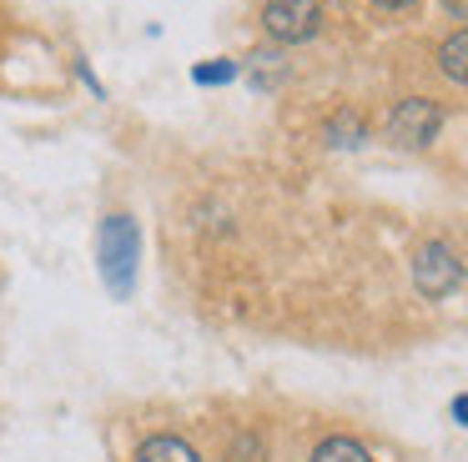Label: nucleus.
<instances>
[{"instance_id": "f257e3e1", "label": "nucleus", "mask_w": 468, "mask_h": 462, "mask_svg": "<svg viewBox=\"0 0 468 462\" xmlns=\"http://www.w3.org/2000/svg\"><path fill=\"white\" fill-rule=\"evenodd\" d=\"M438 131H443V106L428 96H408L393 106V116H388V141L403 151H423L438 141Z\"/></svg>"}, {"instance_id": "f03ea898", "label": "nucleus", "mask_w": 468, "mask_h": 462, "mask_svg": "<svg viewBox=\"0 0 468 462\" xmlns=\"http://www.w3.org/2000/svg\"><path fill=\"white\" fill-rule=\"evenodd\" d=\"M458 281H463V261L448 241H423L413 251V287L428 301H443L448 291H458Z\"/></svg>"}, {"instance_id": "7ed1b4c3", "label": "nucleus", "mask_w": 468, "mask_h": 462, "mask_svg": "<svg viewBox=\"0 0 468 462\" xmlns=\"http://www.w3.org/2000/svg\"><path fill=\"white\" fill-rule=\"evenodd\" d=\"M262 30L277 46H303V40H313L323 30V5L317 0H267Z\"/></svg>"}, {"instance_id": "20e7f679", "label": "nucleus", "mask_w": 468, "mask_h": 462, "mask_svg": "<svg viewBox=\"0 0 468 462\" xmlns=\"http://www.w3.org/2000/svg\"><path fill=\"white\" fill-rule=\"evenodd\" d=\"M101 261H106V281L116 291H132V267H136V226L132 216H112L101 231Z\"/></svg>"}, {"instance_id": "39448f33", "label": "nucleus", "mask_w": 468, "mask_h": 462, "mask_svg": "<svg viewBox=\"0 0 468 462\" xmlns=\"http://www.w3.org/2000/svg\"><path fill=\"white\" fill-rule=\"evenodd\" d=\"M136 462H202L197 457L192 442L172 437V432H162V437H146L142 447H136Z\"/></svg>"}, {"instance_id": "423d86ee", "label": "nucleus", "mask_w": 468, "mask_h": 462, "mask_svg": "<svg viewBox=\"0 0 468 462\" xmlns=\"http://www.w3.org/2000/svg\"><path fill=\"white\" fill-rule=\"evenodd\" d=\"M438 70H443L448 80H458V86H468V26L453 30V36L438 46Z\"/></svg>"}, {"instance_id": "0eeeda50", "label": "nucleus", "mask_w": 468, "mask_h": 462, "mask_svg": "<svg viewBox=\"0 0 468 462\" xmlns=\"http://www.w3.org/2000/svg\"><path fill=\"white\" fill-rule=\"evenodd\" d=\"M313 462H373V452L357 437H327V442H317Z\"/></svg>"}, {"instance_id": "6e6552de", "label": "nucleus", "mask_w": 468, "mask_h": 462, "mask_svg": "<svg viewBox=\"0 0 468 462\" xmlns=\"http://www.w3.org/2000/svg\"><path fill=\"white\" fill-rule=\"evenodd\" d=\"M363 136L367 131H363V121H357L353 110H337V116L327 121V141H333V146H357Z\"/></svg>"}, {"instance_id": "1a4fd4ad", "label": "nucleus", "mask_w": 468, "mask_h": 462, "mask_svg": "<svg viewBox=\"0 0 468 462\" xmlns=\"http://www.w3.org/2000/svg\"><path fill=\"white\" fill-rule=\"evenodd\" d=\"M232 76H237L232 60H217V66H197V80H202V86H217V80H232Z\"/></svg>"}, {"instance_id": "9d476101", "label": "nucleus", "mask_w": 468, "mask_h": 462, "mask_svg": "<svg viewBox=\"0 0 468 462\" xmlns=\"http://www.w3.org/2000/svg\"><path fill=\"white\" fill-rule=\"evenodd\" d=\"M443 5H448V16H453V20H468V0H443Z\"/></svg>"}, {"instance_id": "9b49d317", "label": "nucleus", "mask_w": 468, "mask_h": 462, "mask_svg": "<svg viewBox=\"0 0 468 462\" xmlns=\"http://www.w3.org/2000/svg\"><path fill=\"white\" fill-rule=\"evenodd\" d=\"M453 417H458V422H463V427H468V397H458V402H453Z\"/></svg>"}, {"instance_id": "f8f14e48", "label": "nucleus", "mask_w": 468, "mask_h": 462, "mask_svg": "<svg viewBox=\"0 0 468 462\" xmlns=\"http://www.w3.org/2000/svg\"><path fill=\"white\" fill-rule=\"evenodd\" d=\"M373 5H383V10H403V5H413V0H373Z\"/></svg>"}]
</instances>
